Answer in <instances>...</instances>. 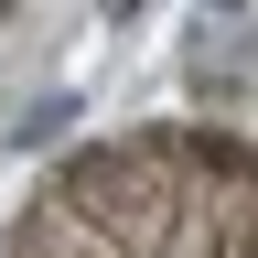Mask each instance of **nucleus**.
Wrapping results in <instances>:
<instances>
[{"label": "nucleus", "mask_w": 258, "mask_h": 258, "mask_svg": "<svg viewBox=\"0 0 258 258\" xmlns=\"http://www.w3.org/2000/svg\"><path fill=\"white\" fill-rule=\"evenodd\" d=\"M0 258H258V151L237 129H118L22 194Z\"/></svg>", "instance_id": "obj_1"}]
</instances>
